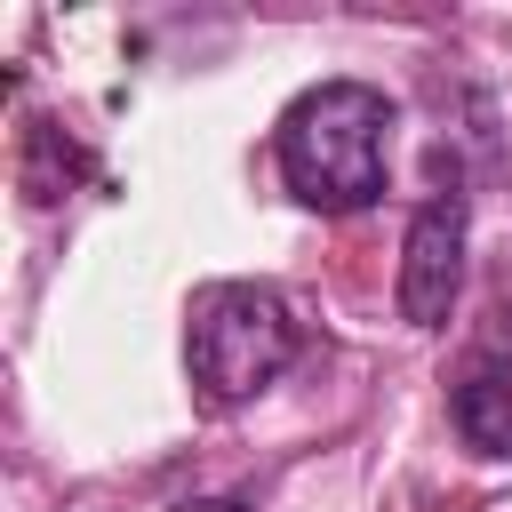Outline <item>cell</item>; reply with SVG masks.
<instances>
[{"instance_id": "cell-1", "label": "cell", "mask_w": 512, "mask_h": 512, "mask_svg": "<svg viewBox=\"0 0 512 512\" xmlns=\"http://www.w3.org/2000/svg\"><path fill=\"white\" fill-rule=\"evenodd\" d=\"M392 96L368 88V80H320L304 88L280 128H272V152H280V184L320 208V216H352L368 200H384V176H392Z\"/></svg>"}, {"instance_id": "cell-2", "label": "cell", "mask_w": 512, "mask_h": 512, "mask_svg": "<svg viewBox=\"0 0 512 512\" xmlns=\"http://www.w3.org/2000/svg\"><path fill=\"white\" fill-rule=\"evenodd\" d=\"M184 360H192V384L208 408H240L296 360V312L256 280H216L192 296Z\"/></svg>"}, {"instance_id": "cell-3", "label": "cell", "mask_w": 512, "mask_h": 512, "mask_svg": "<svg viewBox=\"0 0 512 512\" xmlns=\"http://www.w3.org/2000/svg\"><path fill=\"white\" fill-rule=\"evenodd\" d=\"M464 232H472V208L456 184H440L408 216V240H400V320L408 328H448V312L464 296Z\"/></svg>"}, {"instance_id": "cell-4", "label": "cell", "mask_w": 512, "mask_h": 512, "mask_svg": "<svg viewBox=\"0 0 512 512\" xmlns=\"http://www.w3.org/2000/svg\"><path fill=\"white\" fill-rule=\"evenodd\" d=\"M448 424L472 456H512V360L504 352H472L448 384Z\"/></svg>"}, {"instance_id": "cell-5", "label": "cell", "mask_w": 512, "mask_h": 512, "mask_svg": "<svg viewBox=\"0 0 512 512\" xmlns=\"http://www.w3.org/2000/svg\"><path fill=\"white\" fill-rule=\"evenodd\" d=\"M168 512H248V504H232V496H184V504H168Z\"/></svg>"}]
</instances>
